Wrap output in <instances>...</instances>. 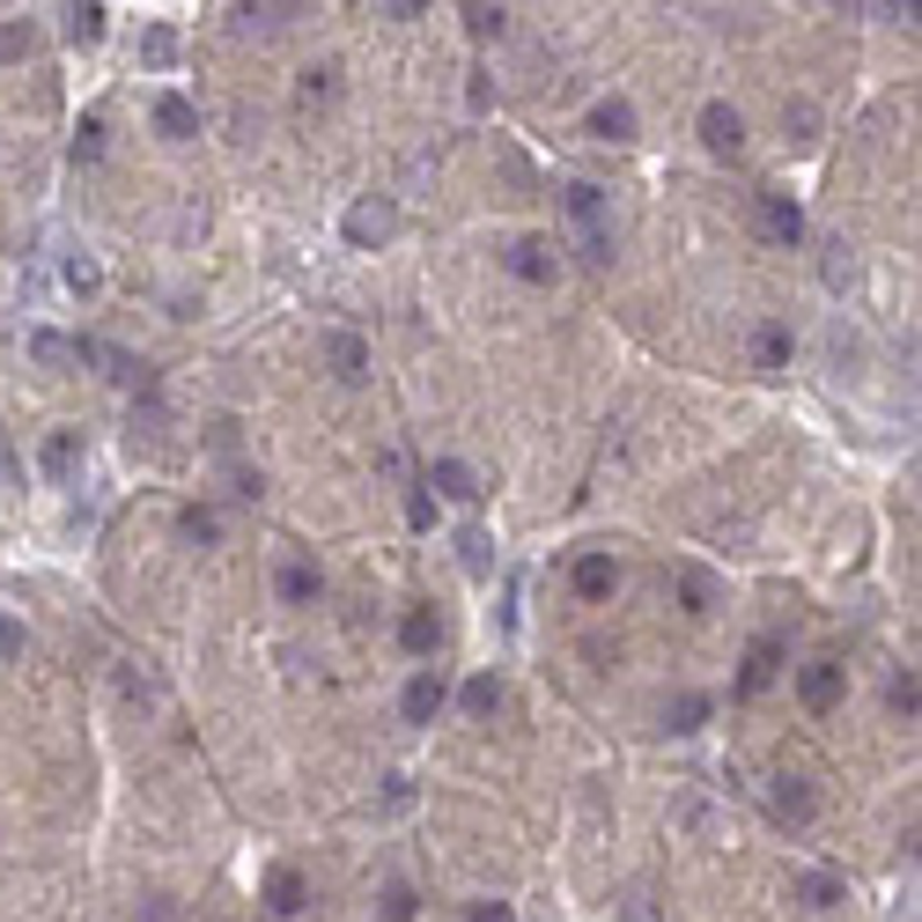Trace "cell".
Wrapping results in <instances>:
<instances>
[{
	"instance_id": "cell-1",
	"label": "cell",
	"mask_w": 922,
	"mask_h": 922,
	"mask_svg": "<svg viewBox=\"0 0 922 922\" xmlns=\"http://www.w3.org/2000/svg\"><path fill=\"white\" fill-rule=\"evenodd\" d=\"M568 215L583 221V251L606 267V259H612V243H606V193H598V185H568Z\"/></svg>"
},
{
	"instance_id": "cell-2",
	"label": "cell",
	"mask_w": 922,
	"mask_h": 922,
	"mask_svg": "<svg viewBox=\"0 0 922 922\" xmlns=\"http://www.w3.org/2000/svg\"><path fill=\"white\" fill-rule=\"evenodd\" d=\"M391 229H399V207H391V199H355V207H347V243H355V251H377Z\"/></svg>"
},
{
	"instance_id": "cell-3",
	"label": "cell",
	"mask_w": 922,
	"mask_h": 922,
	"mask_svg": "<svg viewBox=\"0 0 922 922\" xmlns=\"http://www.w3.org/2000/svg\"><path fill=\"white\" fill-rule=\"evenodd\" d=\"M451 702V680H443V664H421V672H413L406 680V724H436V708Z\"/></svg>"
},
{
	"instance_id": "cell-4",
	"label": "cell",
	"mask_w": 922,
	"mask_h": 922,
	"mask_svg": "<svg viewBox=\"0 0 922 922\" xmlns=\"http://www.w3.org/2000/svg\"><path fill=\"white\" fill-rule=\"evenodd\" d=\"M842 694H849V672H842V664H804L798 672V702L812 708V716H826Z\"/></svg>"
},
{
	"instance_id": "cell-5",
	"label": "cell",
	"mask_w": 922,
	"mask_h": 922,
	"mask_svg": "<svg viewBox=\"0 0 922 922\" xmlns=\"http://www.w3.org/2000/svg\"><path fill=\"white\" fill-rule=\"evenodd\" d=\"M502 267H510L517 281H532V289H546V281H554V243H546V237H517L510 251H502Z\"/></svg>"
},
{
	"instance_id": "cell-6",
	"label": "cell",
	"mask_w": 922,
	"mask_h": 922,
	"mask_svg": "<svg viewBox=\"0 0 922 922\" xmlns=\"http://www.w3.org/2000/svg\"><path fill=\"white\" fill-rule=\"evenodd\" d=\"M702 148L708 155H738V148H746V119H738L730 104H708L702 111Z\"/></svg>"
},
{
	"instance_id": "cell-7",
	"label": "cell",
	"mask_w": 922,
	"mask_h": 922,
	"mask_svg": "<svg viewBox=\"0 0 922 922\" xmlns=\"http://www.w3.org/2000/svg\"><path fill=\"white\" fill-rule=\"evenodd\" d=\"M325 362H333V377H340V384H362V377H369L362 333H325Z\"/></svg>"
},
{
	"instance_id": "cell-8",
	"label": "cell",
	"mask_w": 922,
	"mask_h": 922,
	"mask_svg": "<svg viewBox=\"0 0 922 922\" xmlns=\"http://www.w3.org/2000/svg\"><path fill=\"white\" fill-rule=\"evenodd\" d=\"M760 221H768L775 243H804V207L790 193H760Z\"/></svg>"
},
{
	"instance_id": "cell-9",
	"label": "cell",
	"mask_w": 922,
	"mask_h": 922,
	"mask_svg": "<svg viewBox=\"0 0 922 922\" xmlns=\"http://www.w3.org/2000/svg\"><path fill=\"white\" fill-rule=\"evenodd\" d=\"M812 812H820V798H812V782H804V775H775V820H790V826H812Z\"/></svg>"
},
{
	"instance_id": "cell-10",
	"label": "cell",
	"mask_w": 922,
	"mask_h": 922,
	"mask_svg": "<svg viewBox=\"0 0 922 922\" xmlns=\"http://www.w3.org/2000/svg\"><path fill=\"white\" fill-rule=\"evenodd\" d=\"M612 583H620V568H612V554H583L576 561V598H590V606H606Z\"/></svg>"
},
{
	"instance_id": "cell-11",
	"label": "cell",
	"mask_w": 922,
	"mask_h": 922,
	"mask_svg": "<svg viewBox=\"0 0 922 922\" xmlns=\"http://www.w3.org/2000/svg\"><path fill=\"white\" fill-rule=\"evenodd\" d=\"M303 900H311V878L295 871V864H281V871L267 878V908L273 915H303Z\"/></svg>"
},
{
	"instance_id": "cell-12",
	"label": "cell",
	"mask_w": 922,
	"mask_h": 922,
	"mask_svg": "<svg viewBox=\"0 0 922 922\" xmlns=\"http://www.w3.org/2000/svg\"><path fill=\"white\" fill-rule=\"evenodd\" d=\"M399 642H406V657H436L443 650V620L429 606H413L406 620H399Z\"/></svg>"
},
{
	"instance_id": "cell-13",
	"label": "cell",
	"mask_w": 922,
	"mask_h": 922,
	"mask_svg": "<svg viewBox=\"0 0 922 922\" xmlns=\"http://www.w3.org/2000/svg\"><path fill=\"white\" fill-rule=\"evenodd\" d=\"M775 664H782V642H775V634H760V642H752V650H746V672H738V694H760V686L775 680Z\"/></svg>"
},
{
	"instance_id": "cell-14",
	"label": "cell",
	"mask_w": 922,
	"mask_h": 922,
	"mask_svg": "<svg viewBox=\"0 0 922 922\" xmlns=\"http://www.w3.org/2000/svg\"><path fill=\"white\" fill-rule=\"evenodd\" d=\"M74 355H89V362H104V377H111V384H141V362H133L126 347H111V340H82Z\"/></svg>"
},
{
	"instance_id": "cell-15",
	"label": "cell",
	"mask_w": 922,
	"mask_h": 922,
	"mask_svg": "<svg viewBox=\"0 0 922 922\" xmlns=\"http://www.w3.org/2000/svg\"><path fill=\"white\" fill-rule=\"evenodd\" d=\"M590 133H598V141H634V104L628 97H606L598 111H590Z\"/></svg>"
},
{
	"instance_id": "cell-16",
	"label": "cell",
	"mask_w": 922,
	"mask_h": 922,
	"mask_svg": "<svg viewBox=\"0 0 922 922\" xmlns=\"http://www.w3.org/2000/svg\"><path fill=\"white\" fill-rule=\"evenodd\" d=\"M790 893H798L804 908H820V915H826V908H842V900H849V886H842L834 871H804L798 886H790Z\"/></svg>"
},
{
	"instance_id": "cell-17",
	"label": "cell",
	"mask_w": 922,
	"mask_h": 922,
	"mask_svg": "<svg viewBox=\"0 0 922 922\" xmlns=\"http://www.w3.org/2000/svg\"><path fill=\"white\" fill-rule=\"evenodd\" d=\"M790 347H798V340H790V325H760V333H752V362L782 369V362H790Z\"/></svg>"
},
{
	"instance_id": "cell-18",
	"label": "cell",
	"mask_w": 922,
	"mask_h": 922,
	"mask_svg": "<svg viewBox=\"0 0 922 922\" xmlns=\"http://www.w3.org/2000/svg\"><path fill=\"white\" fill-rule=\"evenodd\" d=\"M273 583H281L289 606H311V598H317V568H311V561H281V576H273Z\"/></svg>"
},
{
	"instance_id": "cell-19",
	"label": "cell",
	"mask_w": 922,
	"mask_h": 922,
	"mask_svg": "<svg viewBox=\"0 0 922 922\" xmlns=\"http://www.w3.org/2000/svg\"><path fill=\"white\" fill-rule=\"evenodd\" d=\"M155 126H163L171 141H193V133H199V111L185 97H163V104H155Z\"/></svg>"
},
{
	"instance_id": "cell-20",
	"label": "cell",
	"mask_w": 922,
	"mask_h": 922,
	"mask_svg": "<svg viewBox=\"0 0 922 922\" xmlns=\"http://www.w3.org/2000/svg\"><path fill=\"white\" fill-rule=\"evenodd\" d=\"M429 487H436V495H451V502H473V495H480V480H473L458 458H443L436 473H429Z\"/></svg>"
},
{
	"instance_id": "cell-21",
	"label": "cell",
	"mask_w": 922,
	"mask_h": 922,
	"mask_svg": "<svg viewBox=\"0 0 922 922\" xmlns=\"http://www.w3.org/2000/svg\"><path fill=\"white\" fill-rule=\"evenodd\" d=\"M74 458H82V436H74V429H59V436H52L45 451H37V465H45L52 480H67V473H74Z\"/></svg>"
},
{
	"instance_id": "cell-22",
	"label": "cell",
	"mask_w": 922,
	"mask_h": 922,
	"mask_svg": "<svg viewBox=\"0 0 922 922\" xmlns=\"http://www.w3.org/2000/svg\"><path fill=\"white\" fill-rule=\"evenodd\" d=\"M680 598H686V612H708L716 606V576L708 568H680Z\"/></svg>"
},
{
	"instance_id": "cell-23",
	"label": "cell",
	"mask_w": 922,
	"mask_h": 922,
	"mask_svg": "<svg viewBox=\"0 0 922 922\" xmlns=\"http://www.w3.org/2000/svg\"><path fill=\"white\" fill-rule=\"evenodd\" d=\"M664 724L680 730V738H686V730H702L708 724V694H680V702L664 708Z\"/></svg>"
},
{
	"instance_id": "cell-24",
	"label": "cell",
	"mask_w": 922,
	"mask_h": 922,
	"mask_svg": "<svg viewBox=\"0 0 922 922\" xmlns=\"http://www.w3.org/2000/svg\"><path fill=\"white\" fill-rule=\"evenodd\" d=\"M141 59L148 67H177V30H163V23L141 30Z\"/></svg>"
},
{
	"instance_id": "cell-25",
	"label": "cell",
	"mask_w": 922,
	"mask_h": 922,
	"mask_svg": "<svg viewBox=\"0 0 922 922\" xmlns=\"http://www.w3.org/2000/svg\"><path fill=\"white\" fill-rule=\"evenodd\" d=\"M495 708H502V680H495V672H480V680L465 686V716H495Z\"/></svg>"
},
{
	"instance_id": "cell-26",
	"label": "cell",
	"mask_w": 922,
	"mask_h": 922,
	"mask_svg": "<svg viewBox=\"0 0 922 922\" xmlns=\"http://www.w3.org/2000/svg\"><path fill=\"white\" fill-rule=\"evenodd\" d=\"M782 133H790V141H812V133H820V111H812V104H782Z\"/></svg>"
},
{
	"instance_id": "cell-27",
	"label": "cell",
	"mask_w": 922,
	"mask_h": 922,
	"mask_svg": "<svg viewBox=\"0 0 922 922\" xmlns=\"http://www.w3.org/2000/svg\"><path fill=\"white\" fill-rule=\"evenodd\" d=\"M74 163H104V119L74 126Z\"/></svg>"
},
{
	"instance_id": "cell-28",
	"label": "cell",
	"mask_w": 922,
	"mask_h": 922,
	"mask_svg": "<svg viewBox=\"0 0 922 922\" xmlns=\"http://www.w3.org/2000/svg\"><path fill=\"white\" fill-rule=\"evenodd\" d=\"M303 8H237V30H281V23H295Z\"/></svg>"
},
{
	"instance_id": "cell-29",
	"label": "cell",
	"mask_w": 922,
	"mask_h": 922,
	"mask_svg": "<svg viewBox=\"0 0 922 922\" xmlns=\"http://www.w3.org/2000/svg\"><path fill=\"white\" fill-rule=\"evenodd\" d=\"M340 89V67H303V104H333Z\"/></svg>"
},
{
	"instance_id": "cell-30",
	"label": "cell",
	"mask_w": 922,
	"mask_h": 922,
	"mask_svg": "<svg viewBox=\"0 0 922 922\" xmlns=\"http://www.w3.org/2000/svg\"><path fill=\"white\" fill-rule=\"evenodd\" d=\"M856 281V259H849V243H826V289L842 295Z\"/></svg>"
},
{
	"instance_id": "cell-31",
	"label": "cell",
	"mask_w": 922,
	"mask_h": 922,
	"mask_svg": "<svg viewBox=\"0 0 922 922\" xmlns=\"http://www.w3.org/2000/svg\"><path fill=\"white\" fill-rule=\"evenodd\" d=\"M30 355L45 369H59V362H74V340H59V333H30Z\"/></svg>"
},
{
	"instance_id": "cell-32",
	"label": "cell",
	"mask_w": 922,
	"mask_h": 922,
	"mask_svg": "<svg viewBox=\"0 0 922 922\" xmlns=\"http://www.w3.org/2000/svg\"><path fill=\"white\" fill-rule=\"evenodd\" d=\"M67 37H74V45H97V37H104V8H74Z\"/></svg>"
},
{
	"instance_id": "cell-33",
	"label": "cell",
	"mask_w": 922,
	"mask_h": 922,
	"mask_svg": "<svg viewBox=\"0 0 922 922\" xmlns=\"http://www.w3.org/2000/svg\"><path fill=\"white\" fill-rule=\"evenodd\" d=\"M67 289H74V295H97V289H104L97 259H82V251H74V259H67Z\"/></svg>"
},
{
	"instance_id": "cell-34",
	"label": "cell",
	"mask_w": 922,
	"mask_h": 922,
	"mask_svg": "<svg viewBox=\"0 0 922 922\" xmlns=\"http://www.w3.org/2000/svg\"><path fill=\"white\" fill-rule=\"evenodd\" d=\"M421 915V893H413V886H391L384 893V922H413Z\"/></svg>"
},
{
	"instance_id": "cell-35",
	"label": "cell",
	"mask_w": 922,
	"mask_h": 922,
	"mask_svg": "<svg viewBox=\"0 0 922 922\" xmlns=\"http://www.w3.org/2000/svg\"><path fill=\"white\" fill-rule=\"evenodd\" d=\"M30 45H37V30H30V23H0V59H23Z\"/></svg>"
},
{
	"instance_id": "cell-36",
	"label": "cell",
	"mask_w": 922,
	"mask_h": 922,
	"mask_svg": "<svg viewBox=\"0 0 922 922\" xmlns=\"http://www.w3.org/2000/svg\"><path fill=\"white\" fill-rule=\"evenodd\" d=\"M458 554H465L473 576H487V532H458Z\"/></svg>"
},
{
	"instance_id": "cell-37",
	"label": "cell",
	"mask_w": 922,
	"mask_h": 922,
	"mask_svg": "<svg viewBox=\"0 0 922 922\" xmlns=\"http://www.w3.org/2000/svg\"><path fill=\"white\" fill-rule=\"evenodd\" d=\"M465 30L473 37H502V8H465Z\"/></svg>"
},
{
	"instance_id": "cell-38",
	"label": "cell",
	"mask_w": 922,
	"mask_h": 922,
	"mask_svg": "<svg viewBox=\"0 0 922 922\" xmlns=\"http://www.w3.org/2000/svg\"><path fill=\"white\" fill-rule=\"evenodd\" d=\"M406 524H413V532H429V524H436V502H429L421 487H413V495H406Z\"/></svg>"
},
{
	"instance_id": "cell-39",
	"label": "cell",
	"mask_w": 922,
	"mask_h": 922,
	"mask_svg": "<svg viewBox=\"0 0 922 922\" xmlns=\"http://www.w3.org/2000/svg\"><path fill=\"white\" fill-rule=\"evenodd\" d=\"M620 922H657V908H650V893H628V900H620Z\"/></svg>"
},
{
	"instance_id": "cell-40",
	"label": "cell",
	"mask_w": 922,
	"mask_h": 922,
	"mask_svg": "<svg viewBox=\"0 0 922 922\" xmlns=\"http://www.w3.org/2000/svg\"><path fill=\"white\" fill-rule=\"evenodd\" d=\"M893 708H900V716H915V672H900V680H893Z\"/></svg>"
},
{
	"instance_id": "cell-41",
	"label": "cell",
	"mask_w": 922,
	"mask_h": 922,
	"mask_svg": "<svg viewBox=\"0 0 922 922\" xmlns=\"http://www.w3.org/2000/svg\"><path fill=\"white\" fill-rule=\"evenodd\" d=\"M473 922H517L510 900H473Z\"/></svg>"
},
{
	"instance_id": "cell-42",
	"label": "cell",
	"mask_w": 922,
	"mask_h": 922,
	"mask_svg": "<svg viewBox=\"0 0 922 922\" xmlns=\"http://www.w3.org/2000/svg\"><path fill=\"white\" fill-rule=\"evenodd\" d=\"M185 539H199V546H207V539H215V517H207V510H185Z\"/></svg>"
},
{
	"instance_id": "cell-43",
	"label": "cell",
	"mask_w": 922,
	"mask_h": 922,
	"mask_svg": "<svg viewBox=\"0 0 922 922\" xmlns=\"http://www.w3.org/2000/svg\"><path fill=\"white\" fill-rule=\"evenodd\" d=\"M23 650V628H15V620H0V657H15Z\"/></svg>"
}]
</instances>
